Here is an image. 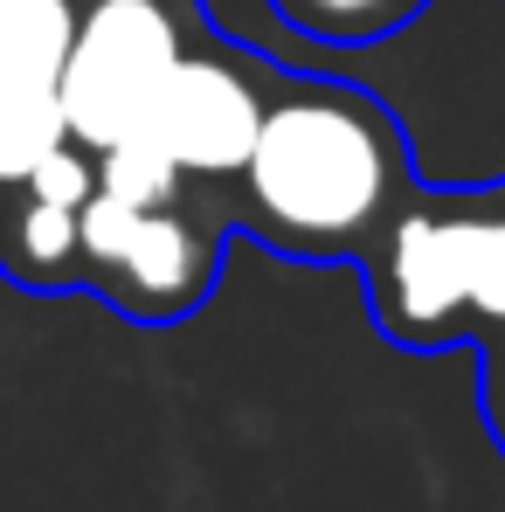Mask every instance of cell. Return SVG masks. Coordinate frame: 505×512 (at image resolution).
I'll return each instance as SVG.
<instances>
[{
  "mask_svg": "<svg viewBox=\"0 0 505 512\" xmlns=\"http://www.w3.org/2000/svg\"><path fill=\"white\" fill-rule=\"evenodd\" d=\"M395 111L346 77L277 70L250 160L229 180V229L298 263H360L416 187Z\"/></svg>",
  "mask_w": 505,
  "mask_h": 512,
  "instance_id": "1",
  "label": "cell"
},
{
  "mask_svg": "<svg viewBox=\"0 0 505 512\" xmlns=\"http://www.w3.org/2000/svg\"><path fill=\"white\" fill-rule=\"evenodd\" d=\"M367 312L402 353H443L505 333V187L416 180L360 256Z\"/></svg>",
  "mask_w": 505,
  "mask_h": 512,
  "instance_id": "2",
  "label": "cell"
},
{
  "mask_svg": "<svg viewBox=\"0 0 505 512\" xmlns=\"http://www.w3.org/2000/svg\"><path fill=\"white\" fill-rule=\"evenodd\" d=\"M229 250V215L187 201L125 208L104 187L77 208V291L104 298L132 326H173L208 305Z\"/></svg>",
  "mask_w": 505,
  "mask_h": 512,
  "instance_id": "3",
  "label": "cell"
},
{
  "mask_svg": "<svg viewBox=\"0 0 505 512\" xmlns=\"http://www.w3.org/2000/svg\"><path fill=\"white\" fill-rule=\"evenodd\" d=\"M194 42L187 0H90L63 56V125L84 153L146 132L167 70Z\"/></svg>",
  "mask_w": 505,
  "mask_h": 512,
  "instance_id": "4",
  "label": "cell"
},
{
  "mask_svg": "<svg viewBox=\"0 0 505 512\" xmlns=\"http://www.w3.org/2000/svg\"><path fill=\"white\" fill-rule=\"evenodd\" d=\"M270 77H277V63L243 49V42H222V35L215 42H187V56L167 70V84L153 97L146 139L187 180L229 187L256 146V125H263V104H270Z\"/></svg>",
  "mask_w": 505,
  "mask_h": 512,
  "instance_id": "5",
  "label": "cell"
},
{
  "mask_svg": "<svg viewBox=\"0 0 505 512\" xmlns=\"http://www.w3.org/2000/svg\"><path fill=\"white\" fill-rule=\"evenodd\" d=\"M77 35L70 0L0 7V187H14L42 153L70 139L63 125V56Z\"/></svg>",
  "mask_w": 505,
  "mask_h": 512,
  "instance_id": "6",
  "label": "cell"
},
{
  "mask_svg": "<svg viewBox=\"0 0 505 512\" xmlns=\"http://www.w3.org/2000/svg\"><path fill=\"white\" fill-rule=\"evenodd\" d=\"M0 277L14 291H77V208L0 187Z\"/></svg>",
  "mask_w": 505,
  "mask_h": 512,
  "instance_id": "7",
  "label": "cell"
},
{
  "mask_svg": "<svg viewBox=\"0 0 505 512\" xmlns=\"http://www.w3.org/2000/svg\"><path fill=\"white\" fill-rule=\"evenodd\" d=\"M429 0H270V14L284 28H298L305 42H326V49H360V42H381L395 28H409Z\"/></svg>",
  "mask_w": 505,
  "mask_h": 512,
  "instance_id": "8",
  "label": "cell"
},
{
  "mask_svg": "<svg viewBox=\"0 0 505 512\" xmlns=\"http://www.w3.org/2000/svg\"><path fill=\"white\" fill-rule=\"evenodd\" d=\"M97 187L111 201H125V208H167V201H187L194 180L173 167L146 132H132V139H118V146L97 153Z\"/></svg>",
  "mask_w": 505,
  "mask_h": 512,
  "instance_id": "9",
  "label": "cell"
},
{
  "mask_svg": "<svg viewBox=\"0 0 505 512\" xmlns=\"http://www.w3.org/2000/svg\"><path fill=\"white\" fill-rule=\"evenodd\" d=\"M471 346H478V409H485V429L505 457V333H485Z\"/></svg>",
  "mask_w": 505,
  "mask_h": 512,
  "instance_id": "10",
  "label": "cell"
},
{
  "mask_svg": "<svg viewBox=\"0 0 505 512\" xmlns=\"http://www.w3.org/2000/svg\"><path fill=\"white\" fill-rule=\"evenodd\" d=\"M0 7H7V0H0Z\"/></svg>",
  "mask_w": 505,
  "mask_h": 512,
  "instance_id": "11",
  "label": "cell"
}]
</instances>
